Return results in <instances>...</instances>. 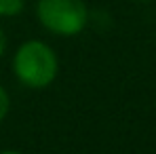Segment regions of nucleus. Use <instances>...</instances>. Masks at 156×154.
<instances>
[{"label":"nucleus","instance_id":"nucleus-4","mask_svg":"<svg viewBox=\"0 0 156 154\" xmlns=\"http://www.w3.org/2000/svg\"><path fill=\"white\" fill-rule=\"evenodd\" d=\"M9 110H11V97H9V93H6V89L0 84V123L6 118V114H9Z\"/></svg>","mask_w":156,"mask_h":154},{"label":"nucleus","instance_id":"nucleus-5","mask_svg":"<svg viewBox=\"0 0 156 154\" xmlns=\"http://www.w3.org/2000/svg\"><path fill=\"white\" fill-rule=\"evenodd\" d=\"M6 51V34L0 30V59H2V55Z\"/></svg>","mask_w":156,"mask_h":154},{"label":"nucleus","instance_id":"nucleus-1","mask_svg":"<svg viewBox=\"0 0 156 154\" xmlns=\"http://www.w3.org/2000/svg\"><path fill=\"white\" fill-rule=\"evenodd\" d=\"M13 74L27 89H44L57 78L59 59L42 40H26L13 55Z\"/></svg>","mask_w":156,"mask_h":154},{"label":"nucleus","instance_id":"nucleus-6","mask_svg":"<svg viewBox=\"0 0 156 154\" xmlns=\"http://www.w3.org/2000/svg\"><path fill=\"white\" fill-rule=\"evenodd\" d=\"M0 154H21V152H17V150H0Z\"/></svg>","mask_w":156,"mask_h":154},{"label":"nucleus","instance_id":"nucleus-2","mask_svg":"<svg viewBox=\"0 0 156 154\" xmlns=\"http://www.w3.org/2000/svg\"><path fill=\"white\" fill-rule=\"evenodd\" d=\"M38 21L55 36H76L89 23L84 0H38Z\"/></svg>","mask_w":156,"mask_h":154},{"label":"nucleus","instance_id":"nucleus-3","mask_svg":"<svg viewBox=\"0 0 156 154\" xmlns=\"http://www.w3.org/2000/svg\"><path fill=\"white\" fill-rule=\"evenodd\" d=\"M23 9L26 0H0V17H17Z\"/></svg>","mask_w":156,"mask_h":154}]
</instances>
